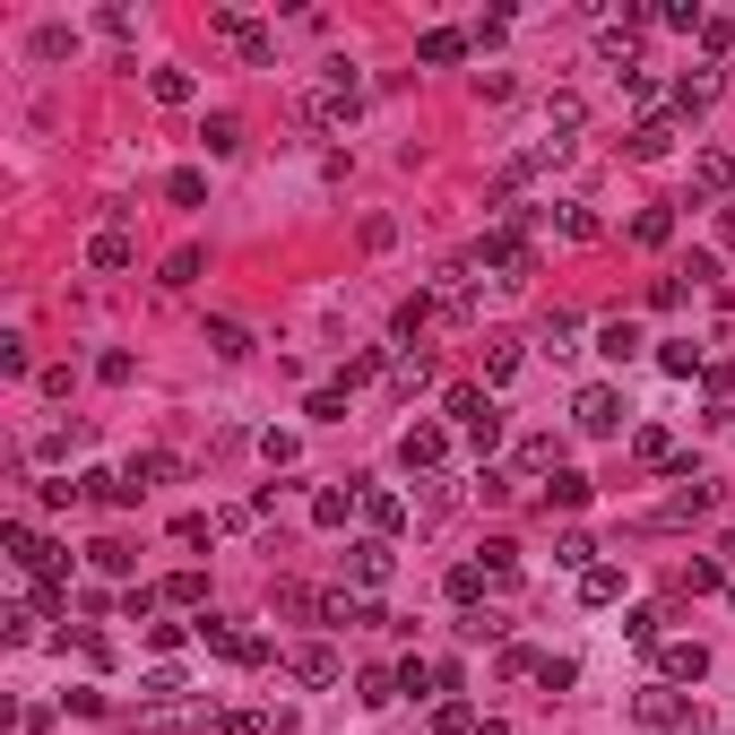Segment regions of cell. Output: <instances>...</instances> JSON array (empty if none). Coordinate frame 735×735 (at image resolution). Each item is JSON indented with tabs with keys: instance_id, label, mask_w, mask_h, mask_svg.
Returning a JSON list of instances; mask_svg holds the SVG:
<instances>
[{
	"instance_id": "6da1fadb",
	"label": "cell",
	"mask_w": 735,
	"mask_h": 735,
	"mask_svg": "<svg viewBox=\"0 0 735 735\" xmlns=\"http://www.w3.org/2000/svg\"><path fill=\"white\" fill-rule=\"evenodd\" d=\"M442 415H450V424H459L477 450H493V442H502V407H493L477 381H450V389H442Z\"/></svg>"
},
{
	"instance_id": "7a4b0ae2",
	"label": "cell",
	"mask_w": 735,
	"mask_h": 735,
	"mask_svg": "<svg viewBox=\"0 0 735 735\" xmlns=\"http://www.w3.org/2000/svg\"><path fill=\"white\" fill-rule=\"evenodd\" d=\"M356 105H364V79H356V61H329V79L303 96V122H356Z\"/></svg>"
},
{
	"instance_id": "3957f363",
	"label": "cell",
	"mask_w": 735,
	"mask_h": 735,
	"mask_svg": "<svg viewBox=\"0 0 735 735\" xmlns=\"http://www.w3.org/2000/svg\"><path fill=\"white\" fill-rule=\"evenodd\" d=\"M200 649H217V658H234V666H268V640L234 631L226 614H200Z\"/></svg>"
},
{
	"instance_id": "277c9868",
	"label": "cell",
	"mask_w": 735,
	"mask_h": 735,
	"mask_svg": "<svg viewBox=\"0 0 735 735\" xmlns=\"http://www.w3.org/2000/svg\"><path fill=\"white\" fill-rule=\"evenodd\" d=\"M442 459H450V433H442V424H407V433H398V468H415V477H433Z\"/></svg>"
},
{
	"instance_id": "5b68a950",
	"label": "cell",
	"mask_w": 735,
	"mask_h": 735,
	"mask_svg": "<svg viewBox=\"0 0 735 735\" xmlns=\"http://www.w3.org/2000/svg\"><path fill=\"white\" fill-rule=\"evenodd\" d=\"M208 26H217V35H226V44H234V52H243V61H268V52H277V35H268V26H260V17H243V9H217V17H208Z\"/></svg>"
},
{
	"instance_id": "8992f818",
	"label": "cell",
	"mask_w": 735,
	"mask_h": 735,
	"mask_svg": "<svg viewBox=\"0 0 735 735\" xmlns=\"http://www.w3.org/2000/svg\"><path fill=\"white\" fill-rule=\"evenodd\" d=\"M571 424H580V433H623V389H606V381L580 389V398H571Z\"/></svg>"
},
{
	"instance_id": "52a82bcc",
	"label": "cell",
	"mask_w": 735,
	"mask_h": 735,
	"mask_svg": "<svg viewBox=\"0 0 735 735\" xmlns=\"http://www.w3.org/2000/svg\"><path fill=\"white\" fill-rule=\"evenodd\" d=\"M389 571H398V554H389V537H356V545H347V580H356V589H381Z\"/></svg>"
},
{
	"instance_id": "ba28073f",
	"label": "cell",
	"mask_w": 735,
	"mask_h": 735,
	"mask_svg": "<svg viewBox=\"0 0 735 735\" xmlns=\"http://www.w3.org/2000/svg\"><path fill=\"white\" fill-rule=\"evenodd\" d=\"M658 675H666V684H701V675H710V649H701V640H658Z\"/></svg>"
},
{
	"instance_id": "9c48e42d",
	"label": "cell",
	"mask_w": 735,
	"mask_h": 735,
	"mask_svg": "<svg viewBox=\"0 0 735 735\" xmlns=\"http://www.w3.org/2000/svg\"><path fill=\"white\" fill-rule=\"evenodd\" d=\"M477 260H485V268H502V277H528V268H537V260H528V243H519L510 226H493L485 243H477Z\"/></svg>"
},
{
	"instance_id": "30bf717a",
	"label": "cell",
	"mask_w": 735,
	"mask_h": 735,
	"mask_svg": "<svg viewBox=\"0 0 735 735\" xmlns=\"http://www.w3.org/2000/svg\"><path fill=\"white\" fill-rule=\"evenodd\" d=\"M321 623H338V631H372V623H381V606H372V598H356V589H329V598H321Z\"/></svg>"
},
{
	"instance_id": "8fae6325",
	"label": "cell",
	"mask_w": 735,
	"mask_h": 735,
	"mask_svg": "<svg viewBox=\"0 0 735 735\" xmlns=\"http://www.w3.org/2000/svg\"><path fill=\"white\" fill-rule=\"evenodd\" d=\"M640 727H701V710H684L666 684H649V692H640Z\"/></svg>"
},
{
	"instance_id": "7c38bea8",
	"label": "cell",
	"mask_w": 735,
	"mask_h": 735,
	"mask_svg": "<svg viewBox=\"0 0 735 735\" xmlns=\"http://www.w3.org/2000/svg\"><path fill=\"white\" fill-rule=\"evenodd\" d=\"M459 52H468V35H459V26H424V35H415V61H424V70H450Z\"/></svg>"
},
{
	"instance_id": "4fadbf2b",
	"label": "cell",
	"mask_w": 735,
	"mask_h": 735,
	"mask_svg": "<svg viewBox=\"0 0 735 735\" xmlns=\"http://www.w3.org/2000/svg\"><path fill=\"white\" fill-rule=\"evenodd\" d=\"M710 105H719V70H684V79H675V113L692 122V113H710Z\"/></svg>"
},
{
	"instance_id": "5bb4252c",
	"label": "cell",
	"mask_w": 735,
	"mask_h": 735,
	"mask_svg": "<svg viewBox=\"0 0 735 735\" xmlns=\"http://www.w3.org/2000/svg\"><path fill=\"white\" fill-rule=\"evenodd\" d=\"M640 347H649V338H640V321H598V356H606V364H631Z\"/></svg>"
},
{
	"instance_id": "9a60e30c",
	"label": "cell",
	"mask_w": 735,
	"mask_h": 735,
	"mask_svg": "<svg viewBox=\"0 0 735 735\" xmlns=\"http://www.w3.org/2000/svg\"><path fill=\"white\" fill-rule=\"evenodd\" d=\"M347 510H364V485H321L312 493V519L321 528H347Z\"/></svg>"
},
{
	"instance_id": "2e32d148",
	"label": "cell",
	"mask_w": 735,
	"mask_h": 735,
	"mask_svg": "<svg viewBox=\"0 0 735 735\" xmlns=\"http://www.w3.org/2000/svg\"><path fill=\"white\" fill-rule=\"evenodd\" d=\"M286 675H294V684H338V649H321V640H312V649H294V658H286Z\"/></svg>"
},
{
	"instance_id": "e0dca14e",
	"label": "cell",
	"mask_w": 735,
	"mask_h": 735,
	"mask_svg": "<svg viewBox=\"0 0 735 735\" xmlns=\"http://www.w3.org/2000/svg\"><path fill=\"white\" fill-rule=\"evenodd\" d=\"M165 477H173V450H138V459H130V468H122L130 502H138V493H147V485H165Z\"/></svg>"
},
{
	"instance_id": "ac0fdd59",
	"label": "cell",
	"mask_w": 735,
	"mask_h": 735,
	"mask_svg": "<svg viewBox=\"0 0 735 735\" xmlns=\"http://www.w3.org/2000/svg\"><path fill=\"white\" fill-rule=\"evenodd\" d=\"M364 519H372V537H398V528H407V502L381 493V485H364Z\"/></svg>"
},
{
	"instance_id": "d6986e66",
	"label": "cell",
	"mask_w": 735,
	"mask_h": 735,
	"mask_svg": "<svg viewBox=\"0 0 735 735\" xmlns=\"http://www.w3.org/2000/svg\"><path fill=\"white\" fill-rule=\"evenodd\" d=\"M87 268H130V234H122V226L87 234Z\"/></svg>"
},
{
	"instance_id": "ffe728a7",
	"label": "cell",
	"mask_w": 735,
	"mask_h": 735,
	"mask_svg": "<svg viewBox=\"0 0 735 735\" xmlns=\"http://www.w3.org/2000/svg\"><path fill=\"white\" fill-rule=\"evenodd\" d=\"M666 147H675V122H666V113H649V122L631 130V156H640V165H649V156H666Z\"/></svg>"
},
{
	"instance_id": "44dd1931",
	"label": "cell",
	"mask_w": 735,
	"mask_h": 735,
	"mask_svg": "<svg viewBox=\"0 0 735 735\" xmlns=\"http://www.w3.org/2000/svg\"><path fill=\"white\" fill-rule=\"evenodd\" d=\"M433 312H442V303H433V294H407V303H398V321H389V329H398V338H424V329H433Z\"/></svg>"
},
{
	"instance_id": "7402d4cb",
	"label": "cell",
	"mask_w": 735,
	"mask_h": 735,
	"mask_svg": "<svg viewBox=\"0 0 735 735\" xmlns=\"http://www.w3.org/2000/svg\"><path fill=\"white\" fill-rule=\"evenodd\" d=\"M692 182H701V191H735V156H719V147H701Z\"/></svg>"
},
{
	"instance_id": "603a6c76",
	"label": "cell",
	"mask_w": 735,
	"mask_h": 735,
	"mask_svg": "<svg viewBox=\"0 0 735 735\" xmlns=\"http://www.w3.org/2000/svg\"><path fill=\"white\" fill-rule=\"evenodd\" d=\"M87 563H96L105 580H130V545H122V537H96V545H87Z\"/></svg>"
},
{
	"instance_id": "cb8c5ba5",
	"label": "cell",
	"mask_w": 735,
	"mask_h": 735,
	"mask_svg": "<svg viewBox=\"0 0 735 735\" xmlns=\"http://www.w3.org/2000/svg\"><path fill=\"white\" fill-rule=\"evenodd\" d=\"M614 598H623V571H606V563L580 571V606H614Z\"/></svg>"
},
{
	"instance_id": "d4e9b609",
	"label": "cell",
	"mask_w": 735,
	"mask_h": 735,
	"mask_svg": "<svg viewBox=\"0 0 735 735\" xmlns=\"http://www.w3.org/2000/svg\"><path fill=\"white\" fill-rule=\"evenodd\" d=\"M200 138H208V156H234V147H243V122H234V113H208Z\"/></svg>"
},
{
	"instance_id": "484cf974",
	"label": "cell",
	"mask_w": 735,
	"mask_h": 735,
	"mask_svg": "<svg viewBox=\"0 0 735 735\" xmlns=\"http://www.w3.org/2000/svg\"><path fill=\"white\" fill-rule=\"evenodd\" d=\"M631 459H640V468H675V433H658V424H649V433L631 442Z\"/></svg>"
},
{
	"instance_id": "4316f807",
	"label": "cell",
	"mask_w": 735,
	"mask_h": 735,
	"mask_svg": "<svg viewBox=\"0 0 735 735\" xmlns=\"http://www.w3.org/2000/svg\"><path fill=\"white\" fill-rule=\"evenodd\" d=\"M589 477H580V468H554V493H545V502H563V510H580V502H589Z\"/></svg>"
},
{
	"instance_id": "83f0119b",
	"label": "cell",
	"mask_w": 735,
	"mask_h": 735,
	"mask_svg": "<svg viewBox=\"0 0 735 735\" xmlns=\"http://www.w3.org/2000/svg\"><path fill=\"white\" fill-rule=\"evenodd\" d=\"M364 710H381V701H398V666H364V692H356Z\"/></svg>"
},
{
	"instance_id": "f1b7e54d",
	"label": "cell",
	"mask_w": 735,
	"mask_h": 735,
	"mask_svg": "<svg viewBox=\"0 0 735 735\" xmlns=\"http://www.w3.org/2000/svg\"><path fill=\"white\" fill-rule=\"evenodd\" d=\"M147 96H156V105H191V70H156Z\"/></svg>"
},
{
	"instance_id": "f546056e",
	"label": "cell",
	"mask_w": 735,
	"mask_h": 735,
	"mask_svg": "<svg viewBox=\"0 0 735 735\" xmlns=\"http://www.w3.org/2000/svg\"><path fill=\"white\" fill-rule=\"evenodd\" d=\"M666 234H675V208H640L631 217V243H666Z\"/></svg>"
},
{
	"instance_id": "4dcf8cb0",
	"label": "cell",
	"mask_w": 735,
	"mask_h": 735,
	"mask_svg": "<svg viewBox=\"0 0 735 735\" xmlns=\"http://www.w3.org/2000/svg\"><path fill=\"white\" fill-rule=\"evenodd\" d=\"M545 468H554V433H528L519 442V477H545Z\"/></svg>"
},
{
	"instance_id": "1f68e13d",
	"label": "cell",
	"mask_w": 735,
	"mask_h": 735,
	"mask_svg": "<svg viewBox=\"0 0 735 735\" xmlns=\"http://www.w3.org/2000/svg\"><path fill=\"white\" fill-rule=\"evenodd\" d=\"M208 347H217V356H234V364H243V356H251L243 321H208Z\"/></svg>"
},
{
	"instance_id": "d6a6232c",
	"label": "cell",
	"mask_w": 735,
	"mask_h": 735,
	"mask_svg": "<svg viewBox=\"0 0 735 735\" xmlns=\"http://www.w3.org/2000/svg\"><path fill=\"white\" fill-rule=\"evenodd\" d=\"M580 122H589V105H580V96H554V105H545V130H563V138H571Z\"/></svg>"
},
{
	"instance_id": "836d02e7",
	"label": "cell",
	"mask_w": 735,
	"mask_h": 735,
	"mask_svg": "<svg viewBox=\"0 0 735 735\" xmlns=\"http://www.w3.org/2000/svg\"><path fill=\"white\" fill-rule=\"evenodd\" d=\"M389 381H398V389H407V398H415V389H424V381H433V364H424V356H389Z\"/></svg>"
},
{
	"instance_id": "e575fe53",
	"label": "cell",
	"mask_w": 735,
	"mask_h": 735,
	"mask_svg": "<svg viewBox=\"0 0 735 735\" xmlns=\"http://www.w3.org/2000/svg\"><path fill=\"white\" fill-rule=\"evenodd\" d=\"M519 372V338H493L485 347V381H510Z\"/></svg>"
},
{
	"instance_id": "d590c367",
	"label": "cell",
	"mask_w": 735,
	"mask_h": 735,
	"mask_svg": "<svg viewBox=\"0 0 735 735\" xmlns=\"http://www.w3.org/2000/svg\"><path fill=\"white\" fill-rule=\"evenodd\" d=\"M200 191H208V182H200L191 165H182V173H165V200H173V208H200Z\"/></svg>"
},
{
	"instance_id": "8d00e7d4",
	"label": "cell",
	"mask_w": 735,
	"mask_h": 735,
	"mask_svg": "<svg viewBox=\"0 0 735 735\" xmlns=\"http://www.w3.org/2000/svg\"><path fill=\"white\" fill-rule=\"evenodd\" d=\"M571 338H580V312H554L545 321V356H571Z\"/></svg>"
},
{
	"instance_id": "74e56055",
	"label": "cell",
	"mask_w": 735,
	"mask_h": 735,
	"mask_svg": "<svg viewBox=\"0 0 735 735\" xmlns=\"http://www.w3.org/2000/svg\"><path fill=\"white\" fill-rule=\"evenodd\" d=\"M554 563H563V571H598V545H589V537H563Z\"/></svg>"
},
{
	"instance_id": "f35d334b",
	"label": "cell",
	"mask_w": 735,
	"mask_h": 735,
	"mask_svg": "<svg viewBox=\"0 0 735 735\" xmlns=\"http://www.w3.org/2000/svg\"><path fill=\"white\" fill-rule=\"evenodd\" d=\"M165 598H173V606H208V580H200V571H173Z\"/></svg>"
},
{
	"instance_id": "ab89813d",
	"label": "cell",
	"mask_w": 735,
	"mask_h": 735,
	"mask_svg": "<svg viewBox=\"0 0 735 735\" xmlns=\"http://www.w3.org/2000/svg\"><path fill=\"white\" fill-rule=\"evenodd\" d=\"M433 727H442V735H477V710H468V701H442Z\"/></svg>"
},
{
	"instance_id": "60d3db41",
	"label": "cell",
	"mask_w": 735,
	"mask_h": 735,
	"mask_svg": "<svg viewBox=\"0 0 735 735\" xmlns=\"http://www.w3.org/2000/svg\"><path fill=\"white\" fill-rule=\"evenodd\" d=\"M554 234H571V243H589V234H598V217H589V208H554Z\"/></svg>"
},
{
	"instance_id": "b9f144b4",
	"label": "cell",
	"mask_w": 735,
	"mask_h": 735,
	"mask_svg": "<svg viewBox=\"0 0 735 735\" xmlns=\"http://www.w3.org/2000/svg\"><path fill=\"white\" fill-rule=\"evenodd\" d=\"M303 415H312V424H338V415H347V389H312V407H303Z\"/></svg>"
},
{
	"instance_id": "7bdbcfd3",
	"label": "cell",
	"mask_w": 735,
	"mask_h": 735,
	"mask_svg": "<svg viewBox=\"0 0 735 735\" xmlns=\"http://www.w3.org/2000/svg\"><path fill=\"white\" fill-rule=\"evenodd\" d=\"M450 598H459V606H477V598H485V571H477V563H459V571H450Z\"/></svg>"
},
{
	"instance_id": "ee69618b",
	"label": "cell",
	"mask_w": 735,
	"mask_h": 735,
	"mask_svg": "<svg viewBox=\"0 0 735 735\" xmlns=\"http://www.w3.org/2000/svg\"><path fill=\"white\" fill-rule=\"evenodd\" d=\"M623 631H631L640 649H658V631H666V614H658V606H640V614H631V623H623Z\"/></svg>"
},
{
	"instance_id": "f6af8a7d",
	"label": "cell",
	"mask_w": 735,
	"mask_h": 735,
	"mask_svg": "<svg viewBox=\"0 0 735 735\" xmlns=\"http://www.w3.org/2000/svg\"><path fill=\"white\" fill-rule=\"evenodd\" d=\"M658 364H666V372H692V364H701V347H692V338H666V347H658Z\"/></svg>"
},
{
	"instance_id": "bcb514c9",
	"label": "cell",
	"mask_w": 735,
	"mask_h": 735,
	"mask_svg": "<svg viewBox=\"0 0 735 735\" xmlns=\"http://www.w3.org/2000/svg\"><path fill=\"white\" fill-rule=\"evenodd\" d=\"M658 17H666V26H684V35H701V26H710V17H701V9H692V0H666V9H658Z\"/></svg>"
},
{
	"instance_id": "7dc6e473",
	"label": "cell",
	"mask_w": 735,
	"mask_h": 735,
	"mask_svg": "<svg viewBox=\"0 0 735 735\" xmlns=\"http://www.w3.org/2000/svg\"><path fill=\"white\" fill-rule=\"evenodd\" d=\"M191 277H200V251H173V260H165V277H156V286H191Z\"/></svg>"
},
{
	"instance_id": "c3c4849f",
	"label": "cell",
	"mask_w": 735,
	"mask_h": 735,
	"mask_svg": "<svg viewBox=\"0 0 735 735\" xmlns=\"http://www.w3.org/2000/svg\"><path fill=\"white\" fill-rule=\"evenodd\" d=\"M571 675H580V666H571V658H537V684H545V692H563V684H571Z\"/></svg>"
}]
</instances>
